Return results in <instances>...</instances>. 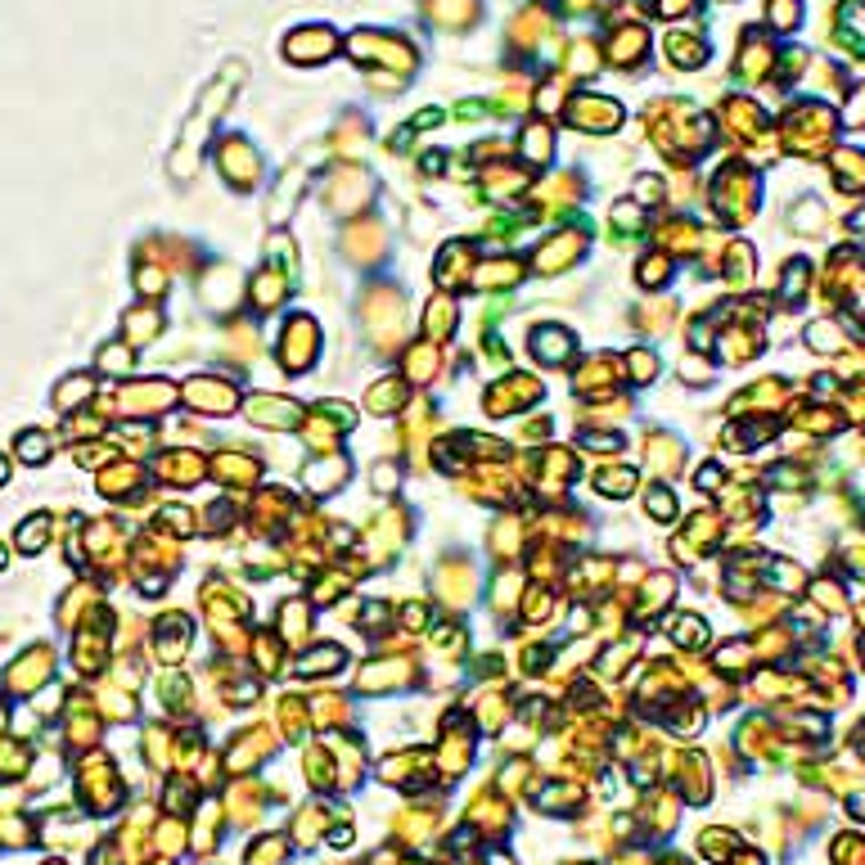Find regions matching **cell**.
<instances>
[{"label": "cell", "instance_id": "obj_3", "mask_svg": "<svg viewBox=\"0 0 865 865\" xmlns=\"http://www.w3.org/2000/svg\"><path fill=\"white\" fill-rule=\"evenodd\" d=\"M537 397H546L537 379H532V375H510V379H501V383H491L487 411H491V415H514V411H527L532 402H537Z\"/></svg>", "mask_w": 865, "mask_h": 865}, {"label": "cell", "instance_id": "obj_9", "mask_svg": "<svg viewBox=\"0 0 865 865\" xmlns=\"http://www.w3.org/2000/svg\"><path fill=\"white\" fill-rule=\"evenodd\" d=\"M569 352H573V334L563 325H546V329L532 334V356L546 361V365H563V361H569Z\"/></svg>", "mask_w": 865, "mask_h": 865}, {"label": "cell", "instance_id": "obj_10", "mask_svg": "<svg viewBox=\"0 0 865 865\" xmlns=\"http://www.w3.org/2000/svg\"><path fill=\"white\" fill-rule=\"evenodd\" d=\"M158 474L168 483H181V487H194L198 478H204V460H198L194 451H168L158 460Z\"/></svg>", "mask_w": 865, "mask_h": 865}, {"label": "cell", "instance_id": "obj_26", "mask_svg": "<svg viewBox=\"0 0 865 865\" xmlns=\"http://www.w3.org/2000/svg\"><path fill=\"white\" fill-rule=\"evenodd\" d=\"M5 474H10V470H5V460H0V483H5Z\"/></svg>", "mask_w": 865, "mask_h": 865}, {"label": "cell", "instance_id": "obj_8", "mask_svg": "<svg viewBox=\"0 0 865 865\" xmlns=\"http://www.w3.org/2000/svg\"><path fill=\"white\" fill-rule=\"evenodd\" d=\"M470 271H474V248L470 244H447V253L438 257V266H432V276H438L442 289L464 284V280H470Z\"/></svg>", "mask_w": 865, "mask_h": 865}, {"label": "cell", "instance_id": "obj_5", "mask_svg": "<svg viewBox=\"0 0 865 865\" xmlns=\"http://www.w3.org/2000/svg\"><path fill=\"white\" fill-rule=\"evenodd\" d=\"M329 54H334V32L320 27V23L297 27L293 37L284 41V59H293V63H320Z\"/></svg>", "mask_w": 865, "mask_h": 865}, {"label": "cell", "instance_id": "obj_7", "mask_svg": "<svg viewBox=\"0 0 865 865\" xmlns=\"http://www.w3.org/2000/svg\"><path fill=\"white\" fill-rule=\"evenodd\" d=\"M122 397H126V406H131V411L158 415V411H168V406L176 402V388H172V383H162V379H154V383H131Z\"/></svg>", "mask_w": 865, "mask_h": 865}, {"label": "cell", "instance_id": "obj_25", "mask_svg": "<svg viewBox=\"0 0 865 865\" xmlns=\"http://www.w3.org/2000/svg\"><path fill=\"white\" fill-rule=\"evenodd\" d=\"M23 455L27 460H46L50 455V442L46 438H23Z\"/></svg>", "mask_w": 865, "mask_h": 865}, {"label": "cell", "instance_id": "obj_24", "mask_svg": "<svg viewBox=\"0 0 865 865\" xmlns=\"http://www.w3.org/2000/svg\"><path fill=\"white\" fill-rule=\"evenodd\" d=\"M626 361H631V375H636V379H654V375H658V365H654L649 352H631Z\"/></svg>", "mask_w": 865, "mask_h": 865}, {"label": "cell", "instance_id": "obj_22", "mask_svg": "<svg viewBox=\"0 0 865 865\" xmlns=\"http://www.w3.org/2000/svg\"><path fill=\"white\" fill-rule=\"evenodd\" d=\"M19 537H23V541H19L23 550H41V546H46V519H37V523H23V532H19Z\"/></svg>", "mask_w": 865, "mask_h": 865}, {"label": "cell", "instance_id": "obj_20", "mask_svg": "<svg viewBox=\"0 0 865 865\" xmlns=\"http://www.w3.org/2000/svg\"><path fill=\"white\" fill-rule=\"evenodd\" d=\"M86 392H90V379H86V375H77V379H63L54 402H59L63 411H69V406H82V402H86Z\"/></svg>", "mask_w": 865, "mask_h": 865}, {"label": "cell", "instance_id": "obj_12", "mask_svg": "<svg viewBox=\"0 0 865 865\" xmlns=\"http://www.w3.org/2000/svg\"><path fill=\"white\" fill-rule=\"evenodd\" d=\"M348 483V460L343 455H329V460H316L312 470H307V487L312 491H320V496H329V491H339Z\"/></svg>", "mask_w": 865, "mask_h": 865}, {"label": "cell", "instance_id": "obj_17", "mask_svg": "<svg viewBox=\"0 0 865 865\" xmlns=\"http://www.w3.org/2000/svg\"><path fill=\"white\" fill-rule=\"evenodd\" d=\"M126 334L131 339H158L162 334V320H158V312L154 307H136V312H126Z\"/></svg>", "mask_w": 865, "mask_h": 865}, {"label": "cell", "instance_id": "obj_18", "mask_svg": "<svg viewBox=\"0 0 865 865\" xmlns=\"http://www.w3.org/2000/svg\"><path fill=\"white\" fill-rule=\"evenodd\" d=\"M523 145H527V158H550L555 154V136H550V126H537V122H532L527 131H523Z\"/></svg>", "mask_w": 865, "mask_h": 865}, {"label": "cell", "instance_id": "obj_14", "mask_svg": "<svg viewBox=\"0 0 865 865\" xmlns=\"http://www.w3.org/2000/svg\"><path fill=\"white\" fill-rule=\"evenodd\" d=\"M212 470H217V478H226V483H257V460H248V455H235V451H226V455H217L212 460Z\"/></svg>", "mask_w": 865, "mask_h": 865}, {"label": "cell", "instance_id": "obj_4", "mask_svg": "<svg viewBox=\"0 0 865 865\" xmlns=\"http://www.w3.org/2000/svg\"><path fill=\"white\" fill-rule=\"evenodd\" d=\"M181 397L194 406V411H208V415H230L240 402H235V388H230L226 379H212V375H198L181 388Z\"/></svg>", "mask_w": 865, "mask_h": 865}, {"label": "cell", "instance_id": "obj_16", "mask_svg": "<svg viewBox=\"0 0 865 865\" xmlns=\"http://www.w3.org/2000/svg\"><path fill=\"white\" fill-rule=\"evenodd\" d=\"M451 10H455V19H460V27H470V23L483 14L478 0H438V5L428 0V19L438 23V27H447V14H451Z\"/></svg>", "mask_w": 865, "mask_h": 865}, {"label": "cell", "instance_id": "obj_27", "mask_svg": "<svg viewBox=\"0 0 865 865\" xmlns=\"http://www.w3.org/2000/svg\"><path fill=\"white\" fill-rule=\"evenodd\" d=\"M0 569H5V550H0Z\"/></svg>", "mask_w": 865, "mask_h": 865}, {"label": "cell", "instance_id": "obj_1", "mask_svg": "<svg viewBox=\"0 0 865 865\" xmlns=\"http://www.w3.org/2000/svg\"><path fill=\"white\" fill-rule=\"evenodd\" d=\"M316 352H320V325L312 316H293L280 334V365L293 375H303V370H312Z\"/></svg>", "mask_w": 865, "mask_h": 865}, {"label": "cell", "instance_id": "obj_11", "mask_svg": "<svg viewBox=\"0 0 865 865\" xmlns=\"http://www.w3.org/2000/svg\"><path fill=\"white\" fill-rule=\"evenodd\" d=\"M248 415H253L257 424H266V428H289V424L297 419V406L284 402V397L276 402L271 392H261V397H253V402H248Z\"/></svg>", "mask_w": 865, "mask_h": 865}, {"label": "cell", "instance_id": "obj_13", "mask_svg": "<svg viewBox=\"0 0 865 865\" xmlns=\"http://www.w3.org/2000/svg\"><path fill=\"white\" fill-rule=\"evenodd\" d=\"M402 402H406V383L402 379H379L375 388H370V397H365V406H370L375 415H392V411H402Z\"/></svg>", "mask_w": 865, "mask_h": 865}, {"label": "cell", "instance_id": "obj_21", "mask_svg": "<svg viewBox=\"0 0 865 865\" xmlns=\"http://www.w3.org/2000/svg\"><path fill=\"white\" fill-rule=\"evenodd\" d=\"M325 654H312V658H303V672H334V668H343V649L339 645H320Z\"/></svg>", "mask_w": 865, "mask_h": 865}, {"label": "cell", "instance_id": "obj_6", "mask_svg": "<svg viewBox=\"0 0 865 865\" xmlns=\"http://www.w3.org/2000/svg\"><path fill=\"white\" fill-rule=\"evenodd\" d=\"M569 122H573V126H582V131H613V126L622 122V109L613 105V99H595V95H586V99H577V105H573Z\"/></svg>", "mask_w": 865, "mask_h": 865}, {"label": "cell", "instance_id": "obj_23", "mask_svg": "<svg viewBox=\"0 0 865 865\" xmlns=\"http://www.w3.org/2000/svg\"><path fill=\"white\" fill-rule=\"evenodd\" d=\"M99 365H105V370H131V352L126 348H105V352H99Z\"/></svg>", "mask_w": 865, "mask_h": 865}, {"label": "cell", "instance_id": "obj_15", "mask_svg": "<svg viewBox=\"0 0 865 865\" xmlns=\"http://www.w3.org/2000/svg\"><path fill=\"white\" fill-rule=\"evenodd\" d=\"M424 329H428V339H451V329H455V303L451 297H432L428 303V312H424Z\"/></svg>", "mask_w": 865, "mask_h": 865}, {"label": "cell", "instance_id": "obj_2", "mask_svg": "<svg viewBox=\"0 0 865 865\" xmlns=\"http://www.w3.org/2000/svg\"><path fill=\"white\" fill-rule=\"evenodd\" d=\"M217 168L226 172V181L235 185V190H253L257 176H261V158H257V149H253L244 136H230V141L217 149Z\"/></svg>", "mask_w": 865, "mask_h": 865}, {"label": "cell", "instance_id": "obj_19", "mask_svg": "<svg viewBox=\"0 0 865 865\" xmlns=\"http://www.w3.org/2000/svg\"><path fill=\"white\" fill-rule=\"evenodd\" d=\"M595 487H600L605 496H626L631 487H636V474L622 470V464H618V470H605L600 478H595Z\"/></svg>", "mask_w": 865, "mask_h": 865}]
</instances>
